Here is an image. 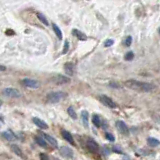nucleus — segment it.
Here are the masks:
<instances>
[{"label":"nucleus","instance_id":"4468645a","mask_svg":"<svg viewBox=\"0 0 160 160\" xmlns=\"http://www.w3.org/2000/svg\"><path fill=\"white\" fill-rule=\"evenodd\" d=\"M64 70H65V73L69 76H72L74 74V65L71 62H67V63L64 64Z\"/></svg>","mask_w":160,"mask_h":160},{"label":"nucleus","instance_id":"2f4dec72","mask_svg":"<svg viewBox=\"0 0 160 160\" xmlns=\"http://www.w3.org/2000/svg\"><path fill=\"white\" fill-rule=\"evenodd\" d=\"M1 105H2V101L0 100V107H1Z\"/></svg>","mask_w":160,"mask_h":160},{"label":"nucleus","instance_id":"4be33fe9","mask_svg":"<svg viewBox=\"0 0 160 160\" xmlns=\"http://www.w3.org/2000/svg\"><path fill=\"white\" fill-rule=\"evenodd\" d=\"M35 140H36V142L39 144L40 146H42V147H46L47 146V143H46V140L44 139L43 137H40V136H36L35 137Z\"/></svg>","mask_w":160,"mask_h":160},{"label":"nucleus","instance_id":"aec40b11","mask_svg":"<svg viewBox=\"0 0 160 160\" xmlns=\"http://www.w3.org/2000/svg\"><path fill=\"white\" fill-rule=\"evenodd\" d=\"M147 142H148V144L151 146V147H156V146H158L160 144L159 140L155 139V138H153V137L147 138Z\"/></svg>","mask_w":160,"mask_h":160},{"label":"nucleus","instance_id":"bb28decb","mask_svg":"<svg viewBox=\"0 0 160 160\" xmlns=\"http://www.w3.org/2000/svg\"><path fill=\"white\" fill-rule=\"evenodd\" d=\"M68 50H69V42L65 41V43H64V48H63V54L67 53Z\"/></svg>","mask_w":160,"mask_h":160},{"label":"nucleus","instance_id":"b1692460","mask_svg":"<svg viewBox=\"0 0 160 160\" xmlns=\"http://www.w3.org/2000/svg\"><path fill=\"white\" fill-rule=\"evenodd\" d=\"M125 60H127V61H131V60H133L134 58V53L132 51H129L127 52V53L125 54Z\"/></svg>","mask_w":160,"mask_h":160},{"label":"nucleus","instance_id":"423d86ee","mask_svg":"<svg viewBox=\"0 0 160 160\" xmlns=\"http://www.w3.org/2000/svg\"><path fill=\"white\" fill-rule=\"evenodd\" d=\"M2 93L5 95V96L13 97V98H18V97H20V95H21L20 92H19L17 89L12 88V87H7V88H5Z\"/></svg>","mask_w":160,"mask_h":160},{"label":"nucleus","instance_id":"0eeeda50","mask_svg":"<svg viewBox=\"0 0 160 160\" xmlns=\"http://www.w3.org/2000/svg\"><path fill=\"white\" fill-rule=\"evenodd\" d=\"M86 145H87L88 150L90 152H92V153H96V152L99 150V145L96 143V141H94L93 139H88V140H87Z\"/></svg>","mask_w":160,"mask_h":160},{"label":"nucleus","instance_id":"7c9ffc66","mask_svg":"<svg viewBox=\"0 0 160 160\" xmlns=\"http://www.w3.org/2000/svg\"><path fill=\"white\" fill-rule=\"evenodd\" d=\"M110 86L116 87V88H117V87H119V85H118V84H115V83H113V82H111V83H110Z\"/></svg>","mask_w":160,"mask_h":160},{"label":"nucleus","instance_id":"2eb2a0df","mask_svg":"<svg viewBox=\"0 0 160 160\" xmlns=\"http://www.w3.org/2000/svg\"><path fill=\"white\" fill-rule=\"evenodd\" d=\"M2 136L5 138V139L9 140V141H13V140L16 139V136H15V134L13 133L12 131H10V130H7V131L2 132Z\"/></svg>","mask_w":160,"mask_h":160},{"label":"nucleus","instance_id":"5701e85b","mask_svg":"<svg viewBox=\"0 0 160 160\" xmlns=\"http://www.w3.org/2000/svg\"><path fill=\"white\" fill-rule=\"evenodd\" d=\"M67 112H68V115H69L72 119H74V120L77 119V114H76L75 110H74V108L72 106H70L69 108L67 109Z\"/></svg>","mask_w":160,"mask_h":160},{"label":"nucleus","instance_id":"c756f323","mask_svg":"<svg viewBox=\"0 0 160 160\" xmlns=\"http://www.w3.org/2000/svg\"><path fill=\"white\" fill-rule=\"evenodd\" d=\"M4 70H6V67L3 65H0V71H4Z\"/></svg>","mask_w":160,"mask_h":160},{"label":"nucleus","instance_id":"393cba45","mask_svg":"<svg viewBox=\"0 0 160 160\" xmlns=\"http://www.w3.org/2000/svg\"><path fill=\"white\" fill-rule=\"evenodd\" d=\"M132 43V37L131 36H127L125 39V42H124V44H125V46H127V47H129L130 45H131Z\"/></svg>","mask_w":160,"mask_h":160},{"label":"nucleus","instance_id":"9b49d317","mask_svg":"<svg viewBox=\"0 0 160 160\" xmlns=\"http://www.w3.org/2000/svg\"><path fill=\"white\" fill-rule=\"evenodd\" d=\"M41 136L48 142V143H50V145H52L53 147H58V142L54 137H52V136L48 135V134H46V133H43V132H41Z\"/></svg>","mask_w":160,"mask_h":160},{"label":"nucleus","instance_id":"f257e3e1","mask_svg":"<svg viewBox=\"0 0 160 160\" xmlns=\"http://www.w3.org/2000/svg\"><path fill=\"white\" fill-rule=\"evenodd\" d=\"M125 86L128 87L129 89L139 91V92H150L155 88V86L151 83L141 82V81H137V80L134 79L127 80L125 82Z\"/></svg>","mask_w":160,"mask_h":160},{"label":"nucleus","instance_id":"a878e982","mask_svg":"<svg viewBox=\"0 0 160 160\" xmlns=\"http://www.w3.org/2000/svg\"><path fill=\"white\" fill-rule=\"evenodd\" d=\"M113 43H114V40H113V39H108V40L105 41L104 46L105 47H110V46L113 45Z\"/></svg>","mask_w":160,"mask_h":160},{"label":"nucleus","instance_id":"6e6552de","mask_svg":"<svg viewBox=\"0 0 160 160\" xmlns=\"http://www.w3.org/2000/svg\"><path fill=\"white\" fill-rule=\"evenodd\" d=\"M60 154L65 158L73 157V151L68 146H62V147H60Z\"/></svg>","mask_w":160,"mask_h":160},{"label":"nucleus","instance_id":"dca6fc26","mask_svg":"<svg viewBox=\"0 0 160 160\" xmlns=\"http://www.w3.org/2000/svg\"><path fill=\"white\" fill-rule=\"evenodd\" d=\"M10 148H11V150H12L13 153H15L16 155L20 156V157H23L22 150H21L20 148L18 147V145H16V144H11V145H10Z\"/></svg>","mask_w":160,"mask_h":160},{"label":"nucleus","instance_id":"cd10ccee","mask_svg":"<svg viewBox=\"0 0 160 160\" xmlns=\"http://www.w3.org/2000/svg\"><path fill=\"white\" fill-rule=\"evenodd\" d=\"M105 136H106V138L109 140V141H112V142H113V141L115 140L114 136H113L111 133H108V132H106V133H105Z\"/></svg>","mask_w":160,"mask_h":160},{"label":"nucleus","instance_id":"a211bd4d","mask_svg":"<svg viewBox=\"0 0 160 160\" xmlns=\"http://www.w3.org/2000/svg\"><path fill=\"white\" fill-rule=\"evenodd\" d=\"M36 16H37V18H38L39 20L41 21L42 24H43V25H45V26H48V25H49V22H48V20L46 19V17L44 16V15L42 14V13L37 12V13H36Z\"/></svg>","mask_w":160,"mask_h":160},{"label":"nucleus","instance_id":"c85d7f7f","mask_svg":"<svg viewBox=\"0 0 160 160\" xmlns=\"http://www.w3.org/2000/svg\"><path fill=\"white\" fill-rule=\"evenodd\" d=\"M113 151H115V152H119V153H121V150H120V148L116 147V146H114V147H113Z\"/></svg>","mask_w":160,"mask_h":160},{"label":"nucleus","instance_id":"ddd939ff","mask_svg":"<svg viewBox=\"0 0 160 160\" xmlns=\"http://www.w3.org/2000/svg\"><path fill=\"white\" fill-rule=\"evenodd\" d=\"M61 135H62V137H63L67 142H69L71 145H74V144H75L74 139H73V137H72V135H71V133H70V132L66 131V130H62Z\"/></svg>","mask_w":160,"mask_h":160},{"label":"nucleus","instance_id":"7ed1b4c3","mask_svg":"<svg viewBox=\"0 0 160 160\" xmlns=\"http://www.w3.org/2000/svg\"><path fill=\"white\" fill-rule=\"evenodd\" d=\"M51 81L55 84L58 85H62V84H66V83L70 82V78L67 77V76L61 75V74H56V75H53L51 77Z\"/></svg>","mask_w":160,"mask_h":160},{"label":"nucleus","instance_id":"473e14b6","mask_svg":"<svg viewBox=\"0 0 160 160\" xmlns=\"http://www.w3.org/2000/svg\"><path fill=\"white\" fill-rule=\"evenodd\" d=\"M0 119H3V117H2V116H0Z\"/></svg>","mask_w":160,"mask_h":160},{"label":"nucleus","instance_id":"72a5a7b5","mask_svg":"<svg viewBox=\"0 0 160 160\" xmlns=\"http://www.w3.org/2000/svg\"><path fill=\"white\" fill-rule=\"evenodd\" d=\"M159 33H160V28H159Z\"/></svg>","mask_w":160,"mask_h":160},{"label":"nucleus","instance_id":"f03ea898","mask_svg":"<svg viewBox=\"0 0 160 160\" xmlns=\"http://www.w3.org/2000/svg\"><path fill=\"white\" fill-rule=\"evenodd\" d=\"M65 97H67V94L63 91H55V92H51L47 95V100L50 103H57L63 100Z\"/></svg>","mask_w":160,"mask_h":160},{"label":"nucleus","instance_id":"412c9836","mask_svg":"<svg viewBox=\"0 0 160 160\" xmlns=\"http://www.w3.org/2000/svg\"><path fill=\"white\" fill-rule=\"evenodd\" d=\"M92 122L96 127H100L101 126V119L98 115H96V114L93 115L92 116Z\"/></svg>","mask_w":160,"mask_h":160},{"label":"nucleus","instance_id":"f3484780","mask_svg":"<svg viewBox=\"0 0 160 160\" xmlns=\"http://www.w3.org/2000/svg\"><path fill=\"white\" fill-rule=\"evenodd\" d=\"M81 118H82L83 125L86 128H88V112L83 110L82 112H81Z\"/></svg>","mask_w":160,"mask_h":160},{"label":"nucleus","instance_id":"20e7f679","mask_svg":"<svg viewBox=\"0 0 160 160\" xmlns=\"http://www.w3.org/2000/svg\"><path fill=\"white\" fill-rule=\"evenodd\" d=\"M22 84L24 85V86L28 87V88H32V89H37L39 87V82L37 81V80H34V79H31V78H24V79H22Z\"/></svg>","mask_w":160,"mask_h":160},{"label":"nucleus","instance_id":"f8f14e48","mask_svg":"<svg viewBox=\"0 0 160 160\" xmlns=\"http://www.w3.org/2000/svg\"><path fill=\"white\" fill-rule=\"evenodd\" d=\"M72 34L75 37H77V39L80 40V41H85L87 39V36L85 35V33H83L82 31L78 30V29H73V30H72Z\"/></svg>","mask_w":160,"mask_h":160},{"label":"nucleus","instance_id":"6ab92c4d","mask_svg":"<svg viewBox=\"0 0 160 160\" xmlns=\"http://www.w3.org/2000/svg\"><path fill=\"white\" fill-rule=\"evenodd\" d=\"M52 28H53V31L55 32V34H56V36L58 37V39H60V40H61V39H62L61 29H60L59 27H58L57 25L55 24V23H53V24H52Z\"/></svg>","mask_w":160,"mask_h":160},{"label":"nucleus","instance_id":"1a4fd4ad","mask_svg":"<svg viewBox=\"0 0 160 160\" xmlns=\"http://www.w3.org/2000/svg\"><path fill=\"white\" fill-rule=\"evenodd\" d=\"M115 125H116L117 129L119 130V132H121L122 134H128V133H129V129H128L127 125H126L123 121H121V120L116 121Z\"/></svg>","mask_w":160,"mask_h":160},{"label":"nucleus","instance_id":"39448f33","mask_svg":"<svg viewBox=\"0 0 160 160\" xmlns=\"http://www.w3.org/2000/svg\"><path fill=\"white\" fill-rule=\"evenodd\" d=\"M99 99H100L101 103H102L103 105H105L106 107H109V108H115V107L117 106L116 103H115L110 97L106 96V95H101V96L99 97Z\"/></svg>","mask_w":160,"mask_h":160},{"label":"nucleus","instance_id":"9d476101","mask_svg":"<svg viewBox=\"0 0 160 160\" xmlns=\"http://www.w3.org/2000/svg\"><path fill=\"white\" fill-rule=\"evenodd\" d=\"M32 121L33 123L35 124V125L37 126V127H39L40 129H48V125L47 123H45V122L43 121V120H41L40 118H38V117H33L32 118Z\"/></svg>","mask_w":160,"mask_h":160}]
</instances>
